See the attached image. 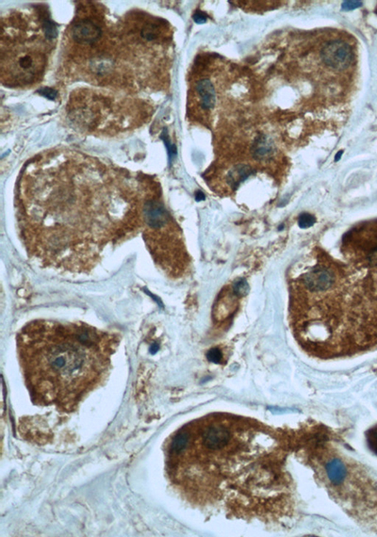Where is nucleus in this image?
I'll return each mask as SVG.
<instances>
[{"label":"nucleus","mask_w":377,"mask_h":537,"mask_svg":"<svg viewBox=\"0 0 377 537\" xmlns=\"http://www.w3.org/2000/svg\"><path fill=\"white\" fill-rule=\"evenodd\" d=\"M315 223L316 218L313 215L309 214V213L301 214L298 219V225L302 229H306V228L313 227Z\"/></svg>","instance_id":"obj_14"},{"label":"nucleus","mask_w":377,"mask_h":537,"mask_svg":"<svg viewBox=\"0 0 377 537\" xmlns=\"http://www.w3.org/2000/svg\"><path fill=\"white\" fill-rule=\"evenodd\" d=\"M288 436L250 419L212 414L186 424L167 450L171 480L192 503L243 516L288 510Z\"/></svg>","instance_id":"obj_2"},{"label":"nucleus","mask_w":377,"mask_h":537,"mask_svg":"<svg viewBox=\"0 0 377 537\" xmlns=\"http://www.w3.org/2000/svg\"><path fill=\"white\" fill-rule=\"evenodd\" d=\"M361 5L362 2L361 1H344L343 5H341V9L343 11H352V10L359 8V7H361Z\"/></svg>","instance_id":"obj_17"},{"label":"nucleus","mask_w":377,"mask_h":537,"mask_svg":"<svg viewBox=\"0 0 377 537\" xmlns=\"http://www.w3.org/2000/svg\"><path fill=\"white\" fill-rule=\"evenodd\" d=\"M344 260H377V220L359 223L341 238Z\"/></svg>","instance_id":"obj_7"},{"label":"nucleus","mask_w":377,"mask_h":537,"mask_svg":"<svg viewBox=\"0 0 377 537\" xmlns=\"http://www.w3.org/2000/svg\"><path fill=\"white\" fill-rule=\"evenodd\" d=\"M143 240L158 267L172 279H180L190 272L191 258L182 231L160 199L158 183L143 178Z\"/></svg>","instance_id":"obj_5"},{"label":"nucleus","mask_w":377,"mask_h":537,"mask_svg":"<svg viewBox=\"0 0 377 537\" xmlns=\"http://www.w3.org/2000/svg\"><path fill=\"white\" fill-rule=\"evenodd\" d=\"M102 27L97 20L83 18L77 20L71 29L73 41L79 45H93L101 39Z\"/></svg>","instance_id":"obj_9"},{"label":"nucleus","mask_w":377,"mask_h":537,"mask_svg":"<svg viewBox=\"0 0 377 537\" xmlns=\"http://www.w3.org/2000/svg\"><path fill=\"white\" fill-rule=\"evenodd\" d=\"M367 440L371 450L377 454V425L367 433Z\"/></svg>","instance_id":"obj_15"},{"label":"nucleus","mask_w":377,"mask_h":537,"mask_svg":"<svg viewBox=\"0 0 377 537\" xmlns=\"http://www.w3.org/2000/svg\"><path fill=\"white\" fill-rule=\"evenodd\" d=\"M276 153L275 142L268 135L261 133L251 145L250 154L253 160L260 163H268L273 159Z\"/></svg>","instance_id":"obj_11"},{"label":"nucleus","mask_w":377,"mask_h":537,"mask_svg":"<svg viewBox=\"0 0 377 537\" xmlns=\"http://www.w3.org/2000/svg\"><path fill=\"white\" fill-rule=\"evenodd\" d=\"M27 16L2 22V79L12 86H24L39 79L47 64L49 37Z\"/></svg>","instance_id":"obj_6"},{"label":"nucleus","mask_w":377,"mask_h":537,"mask_svg":"<svg viewBox=\"0 0 377 537\" xmlns=\"http://www.w3.org/2000/svg\"><path fill=\"white\" fill-rule=\"evenodd\" d=\"M193 20H195L197 24H204L207 21V16L202 12H197L195 14V16H193Z\"/></svg>","instance_id":"obj_19"},{"label":"nucleus","mask_w":377,"mask_h":537,"mask_svg":"<svg viewBox=\"0 0 377 537\" xmlns=\"http://www.w3.org/2000/svg\"><path fill=\"white\" fill-rule=\"evenodd\" d=\"M240 299L241 297L234 292L232 286L223 288L213 308L212 313L215 322L225 323L230 320L235 314Z\"/></svg>","instance_id":"obj_10"},{"label":"nucleus","mask_w":377,"mask_h":537,"mask_svg":"<svg viewBox=\"0 0 377 537\" xmlns=\"http://www.w3.org/2000/svg\"><path fill=\"white\" fill-rule=\"evenodd\" d=\"M343 150H341V151H339L338 153H337V154L335 155V162H338L339 160L341 159V155H343Z\"/></svg>","instance_id":"obj_21"},{"label":"nucleus","mask_w":377,"mask_h":537,"mask_svg":"<svg viewBox=\"0 0 377 537\" xmlns=\"http://www.w3.org/2000/svg\"><path fill=\"white\" fill-rule=\"evenodd\" d=\"M119 341L84 323H27L17 336V351L34 403L74 410L104 380Z\"/></svg>","instance_id":"obj_4"},{"label":"nucleus","mask_w":377,"mask_h":537,"mask_svg":"<svg viewBox=\"0 0 377 537\" xmlns=\"http://www.w3.org/2000/svg\"><path fill=\"white\" fill-rule=\"evenodd\" d=\"M40 94L44 95V97H47L49 99H55V97H57V91L56 90L51 89V88H44V89L40 90Z\"/></svg>","instance_id":"obj_18"},{"label":"nucleus","mask_w":377,"mask_h":537,"mask_svg":"<svg viewBox=\"0 0 377 537\" xmlns=\"http://www.w3.org/2000/svg\"><path fill=\"white\" fill-rule=\"evenodd\" d=\"M195 95L198 106L203 112H210L215 106L216 90L215 84L208 77L196 82Z\"/></svg>","instance_id":"obj_12"},{"label":"nucleus","mask_w":377,"mask_h":537,"mask_svg":"<svg viewBox=\"0 0 377 537\" xmlns=\"http://www.w3.org/2000/svg\"><path fill=\"white\" fill-rule=\"evenodd\" d=\"M195 198H196V200H197V201H202V200L205 199V195H204L202 192H196Z\"/></svg>","instance_id":"obj_20"},{"label":"nucleus","mask_w":377,"mask_h":537,"mask_svg":"<svg viewBox=\"0 0 377 537\" xmlns=\"http://www.w3.org/2000/svg\"><path fill=\"white\" fill-rule=\"evenodd\" d=\"M290 282L289 319L309 355L335 360L377 347V262L336 260L321 248Z\"/></svg>","instance_id":"obj_3"},{"label":"nucleus","mask_w":377,"mask_h":537,"mask_svg":"<svg viewBox=\"0 0 377 537\" xmlns=\"http://www.w3.org/2000/svg\"><path fill=\"white\" fill-rule=\"evenodd\" d=\"M231 286H232L234 292H235L239 297H245L249 292V285L247 281H246L245 278H239V279L236 280Z\"/></svg>","instance_id":"obj_13"},{"label":"nucleus","mask_w":377,"mask_h":537,"mask_svg":"<svg viewBox=\"0 0 377 537\" xmlns=\"http://www.w3.org/2000/svg\"><path fill=\"white\" fill-rule=\"evenodd\" d=\"M143 179L77 155L27 165L17 185L19 232L44 267L90 273L109 245L142 232Z\"/></svg>","instance_id":"obj_1"},{"label":"nucleus","mask_w":377,"mask_h":537,"mask_svg":"<svg viewBox=\"0 0 377 537\" xmlns=\"http://www.w3.org/2000/svg\"><path fill=\"white\" fill-rule=\"evenodd\" d=\"M320 55L324 64L336 71L348 69L354 61L353 47L341 39L326 42L321 47Z\"/></svg>","instance_id":"obj_8"},{"label":"nucleus","mask_w":377,"mask_h":537,"mask_svg":"<svg viewBox=\"0 0 377 537\" xmlns=\"http://www.w3.org/2000/svg\"><path fill=\"white\" fill-rule=\"evenodd\" d=\"M208 358L211 362L220 363L222 360V353L217 348L212 349L208 352Z\"/></svg>","instance_id":"obj_16"}]
</instances>
